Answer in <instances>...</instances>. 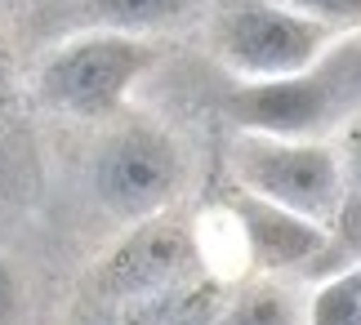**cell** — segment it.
Returning a JSON list of instances; mask_svg holds the SVG:
<instances>
[{
    "mask_svg": "<svg viewBox=\"0 0 361 325\" xmlns=\"http://www.w3.org/2000/svg\"><path fill=\"white\" fill-rule=\"evenodd\" d=\"M152 59L157 49L130 32H90L45 54V63L36 67V94L63 116L99 121L125 103Z\"/></svg>",
    "mask_w": 361,
    "mask_h": 325,
    "instance_id": "cell-1",
    "label": "cell"
},
{
    "mask_svg": "<svg viewBox=\"0 0 361 325\" xmlns=\"http://www.w3.org/2000/svg\"><path fill=\"white\" fill-rule=\"evenodd\" d=\"M228 165L241 192H255L303 219L326 223L343 205V161L312 138H276L241 130Z\"/></svg>",
    "mask_w": 361,
    "mask_h": 325,
    "instance_id": "cell-2",
    "label": "cell"
},
{
    "mask_svg": "<svg viewBox=\"0 0 361 325\" xmlns=\"http://www.w3.org/2000/svg\"><path fill=\"white\" fill-rule=\"evenodd\" d=\"M178 183H183V157L157 125H125L99 147L94 161V192L125 223L157 219L178 196Z\"/></svg>",
    "mask_w": 361,
    "mask_h": 325,
    "instance_id": "cell-3",
    "label": "cell"
},
{
    "mask_svg": "<svg viewBox=\"0 0 361 325\" xmlns=\"http://www.w3.org/2000/svg\"><path fill=\"white\" fill-rule=\"evenodd\" d=\"M330 40V27L308 18L286 5H241L224 18L219 49L232 72L245 80H272V76H295L317 67Z\"/></svg>",
    "mask_w": 361,
    "mask_h": 325,
    "instance_id": "cell-4",
    "label": "cell"
},
{
    "mask_svg": "<svg viewBox=\"0 0 361 325\" xmlns=\"http://www.w3.org/2000/svg\"><path fill=\"white\" fill-rule=\"evenodd\" d=\"M228 116L241 130L276 134V138H308L335 116V90L322 72H295L272 80H245L228 94Z\"/></svg>",
    "mask_w": 361,
    "mask_h": 325,
    "instance_id": "cell-5",
    "label": "cell"
},
{
    "mask_svg": "<svg viewBox=\"0 0 361 325\" xmlns=\"http://www.w3.org/2000/svg\"><path fill=\"white\" fill-rule=\"evenodd\" d=\"M232 219L241 228L250 263L259 267H303L326 250V228L317 219H303L286 205H272L255 192H237L228 201Z\"/></svg>",
    "mask_w": 361,
    "mask_h": 325,
    "instance_id": "cell-6",
    "label": "cell"
},
{
    "mask_svg": "<svg viewBox=\"0 0 361 325\" xmlns=\"http://www.w3.org/2000/svg\"><path fill=\"white\" fill-rule=\"evenodd\" d=\"M188 254H192V245L178 228L143 219L138 232L107 263V286L116 294H147V290L165 286V281H174V272L188 263Z\"/></svg>",
    "mask_w": 361,
    "mask_h": 325,
    "instance_id": "cell-7",
    "label": "cell"
},
{
    "mask_svg": "<svg viewBox=\"0 0 361 325\" xmlns=\"http://www.w3.org/2000/svg\"><path fill=\"white\" fill-rule=\"evenodd\" d=\"M192 0H90L94 18L107 23V32H147V27L174 23Z\"/></svg>",
    "mask_w": 361,
    "mask_h": 325,
    "instance_id": "cell-8",
    "label": "cell"
},
{
    "mask_svg": "<svg viewBox=\"0 0 361 325\" xmlns=\"http://www.w3.org/2000/svg\"><path fill=\"white\" fill-rule=\"evenodd\" d=\"M308 325H361V267L330 276L312 294Z\"/></svg>",
    "mask_w": 361,
    "mask_h": 325,
    "instance_id": "cell-9",
    "label": "cell"
},
{
    "mask_svg": "<svg viewBox=\"0 0 361 325\" xmlns=\"http://www.w3.org/2000/svg\"><path fill=\"white\" fill-rule=\"evenodd\" d=\"M228 325H295V312H290L286 294H276V290H250L245 299L232 303Z\"/></svg>",
    "mask_w": 361,
    "mask_h": 325,
    "instance_id": "cell-10",
    "label": "cell"
},
{
    "mask_svg": "<svg viewBox=\"0 0 361 325\" xmlns=\"http://www.w3.org/2000/svg\"><path fill=\"white\" fill-rule=\"evenodd\" d=\"M286 9H299L317 23H361V0H281Z\"/></svg>",
    "mask_w": 361,
    "mask_h": 325,
    "instance_id": "cell-11",
    "label": "cell"
},
{
    "mask_svg": "<svg viewBox=\"0 0 361 325\" xmlns=\"http://www.w3.org/2000/svg\"><path fill=\"white\" fill-rule=\"evenodd\" d=\"M13 312H18V281H13L9 263L0 259V325H5Z\"/></svg>",
    "mask_w": 361,
    "mask_h": 325,
    "instance_id": "cell-12",
    "label": "cell"
},
{
    "mask_svg": "<svg viewBox=\"0 0 361 325\" xmlns=\"http://www.w3.org/2000/svg\"><path fill=\"white\" fill-rule=\"evenodd\" d=\"M348 169H353V178L361 183V121L348 130Z\"/></svg>",
    "mask_w": 361,
    "mask_h": 325,
    "instance_id": "cell-13",
    "label": "cell"
},
{
    "mask_svg": "<svg viewBox=\"0 0 361 325\" xmlns=\"http://www.w3.org/2000/svg\"><path fill=\"white\" fill-rule=\"evenodd\" d=\"M80 325H130L125 317H112V312H99V317H90V321H80Z\"/></svg>",
    "mask_w": 361,
    "mask_h": 325,
    "instance_id": "cell-14",
    "label": "cell"
},
{
    "mask_svg": "<svg viewBox=\"0 0 361 325\" xmlns=\"http://www.w3.org/2000/svg\"><path fill=\"white\" fill-rule=\"evenodd\" d=\"M5 85H9V59H5V49H0V98H5Z\"/></svg>",
    "mask_w": 361,
    "mask_h": 325,
    "instance_id": "cell-15",
    "label": "cell"
},
{
    "mask_svg": "<svg viewBox=\"0 0 361 325\" xmlns=\"http://www.w3.org/2000/svg\"><path fill=\"white\" fill-rule=\"evenodd\" d=\"M0 5H5V0H0Z\"/></svg>",
    "mask_w": 361,
    "mask_h": 325,
    "instance_id": "cell-16",
    "label": "cell"
}]
</instances>
